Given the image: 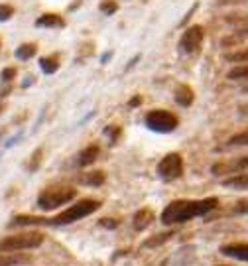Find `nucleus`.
Instances as JSON below:
<instances>
[{"label": "nucleus", "instance_id": "f03ea898", "mask_svg": "<svg viewBox=\"0 0 248 266\" xmlns=\"http://www.w3.org/2000/svg\"><path fill=\"white\" fill-rule=\"evenodd\" d=\"M99 207H101V201H97V200H81V201H77L75 205H71L69 209H65L63 213H59L57 217L49 219V225H55V227H59V225H69V223H75V221H79V219H83V217H89L91 213H95Z\"/></svg>", "mask_w": 248, "mask_h": 266}, {"label": "nucleus", "instance_id": "c9c22d12", "mask_svg": "<svg viewBox=\"0 0 248 266\" xmlns=\"http://www.w3.org/2000/svg\"><path fill=\"white\" fill-rule=\"evenodd\" d=\"M0 112H2V105H0Z\"/></svg>", "mask_w": 248, "mask_h": 266}, {"label": "nucleus", "instance_id": "1a4fd4ad", "mask_svg": "<svg viewBox=\"0 0 248 266\" xmlns=\"http://www.w3.org/2000/svg\"><path fill=\"white\" fill-rule=\"evenodd\" d=\"M244 170H248V156L238 158V160L232 162V164H215V166L211 168V172H213L215 176H223V174H230V172H244Z\"/></svg>", "mask_w": 248, "mask_h": 266}, {"label": "nucleus", "instance_id": "a878e982", "mask_svg": "<svg viewBox=\"0 0 248 266\" xmlns=\"http://www.w3.org/2000/svg\"><path fill=\"white\" fill-rule=\"evenodd\" d=\"M101 12L103 14H107V16H111V14H114L116 10H118V4L114 2V0H105V2H101Z\"/></svg>", "mask_w": 248, "mask_h": 266}, {"label": "nucleus", "instance_id": "423d86ee", "mask_svg": "<svg viewBox=\"0 0 248 266\" xmlns=\"http://www.w3.org/2000/svg\"><path fill=\"white\" fill-rule=\"evenodd\" d=\"M183 174V160L178 152H172V154L163 156L158 164V176L163 181H174L181 177Z\"/></svg>", "mask_w": 248, "mask_h": 266}, {"label": "nucleus", "instance_id": "473e14b6", "mask_svg": "<svg viewBox=\"0 0 248 266\" xmlns=\"http://www.w3.org/2000/svg\"><path fill=\"white\" fill-rule=\"evenodd\" d=\"M111 57H113V51H107V53H105V55L101 57V63H107V61H109Z\"/></svg>", "mask_w": 248, "mask_h": 266}, {"label": "nucleus", "instance_id": "20e7f679", "mask_svg": "<svg viewBox=\"0 0 248 266\" xmlns=\"http://www.w3.org/2000/svg\"><path fill=\"white\" fill-rule=\"evenodd\" d=\"M77 197V189L75 187H49L40 193L38 197V207L49 211V209H57L59 205H65L69 201Z\"/></svg>", "mask_w": 248, "mask_h": 266}, {"label": "nucleus", "instance_id": "2eb2a0df", "mask_svg": "<svg viewBox=\"0 0 248 266\" xmlns=\"http://www.w3.org/2000/svg\"><path fill=\"white\" fill-rule=\"evenodd\" d=\"M30 256L28 254H20V252H0V266H18L28 264Z\"/></svg>", "mask_w": 248, "mask_h": 266}, {"label": "nucleus", "instance_id": "6e6552de", "mask_svg": "<svg viewBox=\"0 0 248 266\" xmlns=\"http://www.w3.org/2000/svg\"><path fill=\"white\" fill-rule=\"evenodd\" d=\"M225 22L234 26V36H238L242 42L248 38V14H228Z\"/></svg>", "mask_w": 248, "mask_h": 266}, {"label": "nucleus", "instance_id": "412c9836", "mask_svg": "<svg viewBox=\"0 0 248 266\" xmlns=\"http://www.w3.org/2000/svg\"><path fill=\"white\" fill-rule=\"evenodd\" d=\"M225 59L228 61V63H248V47L238 49V51L225 53Z\"/></svg>", "mask_w": 248, "mask_h": 266}, {"label": "nucleus", "instance_id": "ddd939ff", "mask_svg": "<svg viewBox=\"0 0 248 266\" xmlns=\"http://www.w3.org/2000/svg\"><path fill=\"white\" fill-rule=\"evenodd\" d=\"M34 225H49V219L36 215H16L10 223V227H34Z\"/></svg>", "mask_w": 248, "mask_h": 266}, {"label": "nucleus", "instance_id": "c756f323", "mask_svg": "<svg viewBox=\"0 0 248 266\" xmlns=\"http://www.w3.org/2000/svg\"><path fill=\"white\" fill-rule=\"evenodd\" d=\"M99 225L103 227V229H116L118 227V221L116 219H109V217H105V219H101Z\"/></svg>", "mask_w": 248, "mask_h": 266}, {"label": "nucleus", "instance_id": "5701e85b", "mask_svg": "<svg viewBox=\"0 0 248 266\" xmlns=\"http://www.w3.org/2000/svg\"><path fill=\"white\" fill-rule=\"evenodd\" d=\"M226 77H228L230 81H242V79H248V65H238V67H234V69H230Z\"/></svg>", "mask_w": 248, "mask_h": 266}, {"label": "nucleus", "instance_id": "4be33fe9", "mask_svg": "<svg viewBox=\"0 0 248 266\" xmlns=\"http://www.w3.org/2000/svg\"><path fill=\"white\" fill-rule=\"evenodd\" d=\"M40 67H42V71H44V73H47V75L55 73V71L59 69L57 57H42V59H40Z\"/></svg>", "mask_w": 248, "mask_h": 266}, {"label": "nucleus", "instance_id": "f704fd0d", "mask_svg": "<svg viewBox=\"0 0 248 266\" xmlns=\"http://www.w3.org/2000/svg\"><path fill=\"white\" fill-rule=\"evenodd\" d=\"M32 83H34V77H26V81L22 83V87H30Z\"/></svg>", "mask_w": 248, "mask_h": 266}, {"label": "nucleus", "instance_id": "7ed1b4c3", "mask_svg": "<svg viewBox=\"0 0 248 266\" xmlns=\"http://www.w3.org/2000/svg\"><path fill=\"white\" fill-rule=\"evenodd\" d=\"M44 244L42 233H22V235H10L0 239V252H20L28 248H38Z\"/></svg>", "mask_w": 248, "mask_h": 266}, {"label": "nucleus", "instance_id": "9b49d317", "mask_svg": "<svg viewBox=\"0 0 248 266\" xmlns=\"http://www.w3.org/2000/svg\"><path fill=\"white\" fill-rule=\"evenodd\" d=\"M154 211L152 209H140V211H136L134 217H132V227H134V231H146L152 223H154Z\"/></svg>", "mask_w": 248, "mask_h": 266}, {"label": "nucleus", "instance_id": "72a5a7b5", "mask_svg": "<svg viewBox=\"0 0 248 266\" xmlns=\"http://www.w3.org/2000/svg\"><path fill=\"white\" fill-rule=\"evenodd\" d=\"M10 91H12V87H10V85H6V87H2V89H0V97H6V95H8Z\"/></svg>", "mask_w": 248, "mask_h": 266}, {"label": "nucleus", "instance_id": "e433bc0d", "mask_svg": "<svg viewBox=\"0 0 248 266\" xmlns=\"http://www.w3.org/2000/svg\"><path fill=\"white\" fill-rule=\"evenodd\" d=\"M219 266H225V264H219Z\"/></svg>", "mask_w": 248, "mask_h": 266}, {"label": "nucleus", "instance_id": "aec40b11", "mask_svg": "<svg viewBox=\"0 0 248 266\" xmlns=\"http://www.w3.org/2000/svg\"><path fill=\"white\" fill-rule=\"evenodd\" d=\"M36 55V45L34 44H22L20 47H16V59L26 61V59H32Z\"/></svg>", "mask_w": 248, "mask_h": 266}, {"label": "nucleus", "instance_id": "4468645a", "mask_svg": "<svg viewBox=\"0 0 248 266\" xmlns=\"http://www.w3.org/2000/svg\"><path fill=\"white\" fill-rule=\"evenodd\" d=\"M174 99H176V103L180 105V107H191L193 105V89L189 87V85H180V87L176 89V93H174Z\"/></svg>", "mask_w": 248, "mask_h": 266}, {"label": "nucleus", "instance_id": "b1692460", "mask_svg": "<svg viewBox=\"0 0 248 266\" xmlns=\"http://www.w3.org/2000/svg\"><path fill=\"white\" fill-rule=\"evenodd\" d=\"M228 146H248V128L228 138Z\"/></svg>", "mask_w": 248, "mask_h": 266}, {"label": "nucleus", "instance_id": "7c9ffc66", "mask_svg": "<svg viewBox=\"0 0 248 266\" xmlns=\"http://www.w3.org/2000/svg\"><path fill=\"white\" fill-rule=\"evenodd\" d=\"M221 6H232V4H244L248 0H217Z\"/></svg>", "mask_w": 248, "mask_h": 266}, {"label": "nucleus", "instance_id": "9d476101", "mask_svg": "<svg viewBox=\"0 0 248 266\" xmlns=\"http://www.w3.org/2000/svg\"><path fill=\"white\" fill-rule=\"evenodd\" d=\"M221 254L236 258V260H246L248 262V243H230L221 246Z\"/></svg>", "mask_w": 248, "mask_h": 266}, {"label": "nucleus", "instance_id": "6ab92c4d", "mask_svg": "<svg viewBox=\"0 0 248 266\" xmlns=\"http://www.w3.org/2000/svg\"><path fill=\"white\" fill-rule=\"evenodd\" d=\"M174 237V231H166V233H159V235H154L152 239H148L146 243H144V246L146 248H154V246H159V244L168 243L170 239Z\"/></svg>", "mask_w": 248, "mask_h": 266}, {"label": "nucleus", "instance_id": "f257e3e1", "mask_svg": "<svg viewBox=\"0 0 248 266\" xmlns=\"http://www.w3.org/2000/svg\"><path fill=\"white\" fill-rule=\"evenodd\" d=\"M219 205L217 197H205V200H178L172 201L161 211V223L163 225H181L191 221L193 217H203L211 213Z\"/></svg>", "mask_w": 248, "mask_h": 266}, {"label": "nucleus", "instance_id": "cd10ccee", "mask_svg": "<svg viewBox=\"0 0 248 266\" xmlns=\"http://www.w3.org/2000/svg\"><path fill=\"white\" fill-rule=\"evenodd\" d=\"M14 16V8L8 4H0V22H6Z\"/></svg>", "mask_w": 248, "mask_h": 266}, {"label": "nucleus", "instance_id": "f3484780", "mask_svg": "<svg viewBox=\"0 0 248 266\" xmlns=\"http://www.w3.org/2000/svg\"><path fill=\"white\" fill-rule=\"evenodd\" d=\"M36 26L38 28H63L65 26V20L57 14H44L36 20Z\"/></svg>", "mask_w": 248, "mask_h": 266}, {"label": "nucleus", "instance_id": "f8f14e48", "mask_svg": "<svg viewBox=\"0 0 248 266\" xmlns=\"http://www.w3.org/2000/svg\"><path fill=\"white\" fill-rule=\"evenodd\" d=\"M223 185L228 189H236V191H242L248 189V170L240 172V174H234V176L223 179Z\"/></svg>", "mask_w": 248, "mask_h": 266}, {"label": "nucleus", "instance_id": "bb28decb", "mask_svg": "<svg viewBox=\"0 0 248 266\" xmlns=\"http://www.w3.org/2000/svg\"><path fill=\"white\" fill-rule=\"evenodd\" d=\"M42 156H44V150L42 148H38L34 154H32V162H30V172H36L38 168H40V164H42Z\"/></svg>", "mask_w": 248, "mask_h": 266}, {"label": "nucleus", "instance_id": "39448f33", "mask_svg": "<svg viewBox=\"0 0 248 266\" xmlns=\"http://www.w3.org/2000/svg\"><path fill=\"white\" fill-rule=\"evenodd\" d=\"M146 126L154 132H161V134H168V132H174L180 124V118L170 111H163V109H154L146 114Z\"/></svg>", "mask_w": 248, "mask_h": 266}, {"label": "nucleus", "instance_id": "a211bd4d", "mask_svg": "<svg viewBox=\"0 0 248 266\" xmlns=\"http://www.w3.org/2000/svg\"><path fill=\"white\" fill-rule=\"evenodd\" d=\"M79 181L85 183V185H91V187H99V185H103V183L107 181V176H105V172L97 170V172H87V174H83V176L79 177Z\"/></svg>", "mask_w": 248, "mask_h": 266}, {"label": "nucleus", "instance_id": "c85d7f7f", "mask_svg": "<svg viewBox=\"0 0 248 266\" xmlns=\"http://www.w3.org/2000/svg\"><path fill=\"white\" fill-rule=\"evenodd\" d=\"M0 79H2L4 83H10L12 79H16V69H14V67H6V69L2 71V75H0Z\"/></svg>", "mask_w": 248, "mask_h": 266}, {"label": "nucleus", "instance_id": "2f4dec72", "mask_svg": "<svg viewBox=\"0 0 248 266\" xmlns=\"http://www.w3.org/2000/svg\"><path fill=\"white\" fill-rule=\"evenodd\" d=\"M138 105H142V95H136L134 99H130V103H128L130 109H134V107H138Z\"/></svg>", "mask_w": 248, "mask_h": 266}, {"label": "nucleus", "instance_id": "0eeeda50", "mask_svg": "<svg viewBox=\"0 0 248 266\" xmlns=\"http://www.w3.org/2000/svg\"><path fill=\"white\" fill-rule=\"evenodd\" d=\"M205 38V30L201 26H191L183 32L180 40V49L183 53H195L199 47H201V42Z\"/></svg>", "mask_w": 248, "mask_h": 266}, {"label": "nucleus", "instance_id": "dca6fc26", "mask_svg": "<svg viewBox=\"0 0 248 266\" xmlns=\"http://www.w3.org/2000/svg\"><path fill=\"white\" fill-rule=\"evenodd\" d=\"M99 154H101V148H99L97 144L87 146V148L79 154V166H81V168H87L91 164H95V160L99 158Z\"/></svg>", "mask_w": 248, "mask_h": 266}, {"label": "nucleus", "instance_id": "393cba45", "mask_svg": "<svg viewBox=\"0 0 248 266\" xmlns=\"http://www.w3.org/2000/svg\"><path fill=\"white\" fill-rule=\"evenodd\" d=\"M120 126H116V124H109L107 128H105V136L111 140V144H116V140L120 138Z\"/></svg>", "mask_w": 248, "mask_h": 266}]
</instances>
